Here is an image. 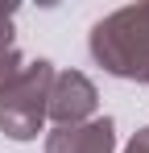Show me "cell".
I'll return each mask as SVG.
<instances>
[{
    "mask_svg": "<svg viewBox=\"0 0 149 153\" xmlns=\"http://www.w3.org/2000/svg\"><path fill=\"white\" fill-rule=\"evenodd\" d=\"M21 66H25V58H21V50H17V46H13V50H0V91L17 79V71H21Z\"/></svg>",
    "mask_w": 149,
    "mask_h": 153,
    "instance_id": "5b68a950",
    "label": "cell"
},
{
    "mask_svg": "<svg viewBox=\"0 0 149 153\" xmlns=\"http://www.w3.org/2000/svg\"><path fill=\"white\" fill-rule=\"evenodd\" d=\"M124 153H149V124L141 128V132H137L128 145H124Z\"/></svg>",
    "mask_w": 149,
    "mask_h": 153,
    "instance_id": "52a82bcc",
    "label": "cell"
},
{
    "mask_svg": "<svg viewBox=\"0 0 149 153\" xmlns=\"http://www.w3.org/2000/svg\"><path fill=\"white\" fill-rule=\"evenodd\" d=\"M99 91L83 71H54L50 83V100H46V120H54V128H74L95 120Z\"/></svg>",
    "mask_w": 149,
    "mask_h": 153,
    "instance_id": "3957f363",
    "label": "cell"
},
{
    "mask_svg": "<svg viewBox=\"0 0 149 153\" xmlns=\"http://www.w3.org/2000/svg\"><path fill=\"white\" fill-rule=\"evenodd\" d=\"M46 153H116V124L112 116H95L74 128H54L46 137Z\"/></svg>",
    "mask_w": 149,
    "mask_h": 153,
    "instance_id": "277c9868",
    "label": "cell"
},
{
    "mask_svg": "<svg viewBox=\"0 0 149 153\" xmlns=\"http://www.w3.org/2000/svg\"><path fill=\"white\" fill-rule=\"evenodd\" d=\"M13 21H17V4H0V50H13Z\"/></svg>",
    "mask_w": 149,
    "mask_h": 153,
    "instance_id": "8992f818",
    "label": "cell"
},
{
    "mask_svg": "<svg viewBox=\"0 0 149 153\" xmlns=\"http://www.w3.org/2000/svg\"><path fill=\"white\" fill-rule=\"evenodd\" d=\"M91 58L108 75L128 83H149V0L124 4L91 25Z\"/></svg>",
    "mask_w": 149,
    "mask_h": 153,
    "instance_id": "6da1fadb",
    "label": "cell"
},
{
    "mask_svg": "<svg viewBox=\"0 0 149 153\" xmlns=\"http://www.w3.org/2000/svg\"><path fill=\"white\" fill-rule=\"evenodd\" d=\"M54 83V62H25L17 79L0 91V132L13 141H33L46 128V100Z\"/></svg>",
    "mask_w": 149,
    "mask_h": 153,
    "instance_id": "7a4b0ae2",
    "label": "cell"
}]
</instances>
